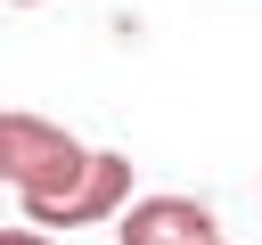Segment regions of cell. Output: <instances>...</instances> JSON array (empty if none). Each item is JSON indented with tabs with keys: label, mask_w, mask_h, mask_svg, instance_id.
<instances>
[{
	"label": "cell",
	"mask_w": 262,
	"mask_h": 245,
	"mask_svg": "<svg viewBox=\"0 0 262 245\" xmlns=\"http://www.w3.org/2000/svg\"><path fill=\"white\" fill-rule=\"evenodd\" d=\"M98 147H82L74 131H57L49 114H16L0 106V180L25 204V229H74L82 188H90Z\"/></svg>",
	"instance_id": "6da1fadb"
},
{
	"label": "cell",
	"mask_w": 262,
	"mask_h": 245,
	"mask_svg": "<svg viewBox=\"0 0 262 245\" xmlns=\"http://www.w3.org/2000/svg\"><path fill=\"white\" fill-rule=\"evenodd\" d=\"M115 237L123 245H221V220H213L205 196L156 188V196H131V212L115 220Z\"/></svg>",
	"instance_id": "7a4b0ae2"
},
{
	"label": "cell",
	"mask_w": 262,
	"mask_h": 245,
	"mask_svg": "<svg viewBox=\"0 0 262 245\" xmlns=\"http://www.w3.org/2000/svg\"><path fill=\"white\" fill-rule=\"evenodd\" d=\"M123 212H131V155L98 147V163H90V188H82V212H74V229H90V220H123Z\"/></svg>",
	"instance_id": "3957f363"
},
{
	"label": "cell",
	"mask_w": 262,
	"mask_h": 245,
	"mask_svg": "<svg viewBox=\"0 0 262 245\" xmlns=\"http://www.w3.org/2000/svg\"><path fill=\"white\" fill-rule=\"evenodd\" d=\"M0 245H57L49 229H0Z\"/></svg>",
	"instance_id": "277c9868"
},
{
	"label": "cell",
	"mask_w": 262,
	"mask_h": 245,
	"mask_svg": "<svg viewBox=\"0 0 262 245\" xmlns=\"http://www.w3.org/2000/svg\"><path fill=\"white\" fill-rule=\"evenodd\" d=\"M8 8H41V0H8Z\"/></svg>",
	"instance_id": "5b68a950"
}]
</instances>
